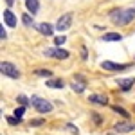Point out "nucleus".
<instances>
[{"instance_id":"f257e3e1","label":"nucleus","mask_w":135,"mask_h":135,"mask_svg":"<svg viewBox=\"0 0 135 135\" xmlns=\"http://www.w3.org/2000/svg\"><path fill=\"white\" fill-rule=\"evenodd\" d=\"M110 18L117 25H126L135 18V9H115L110 13Z\"/></svg>"},{"instance_id":"f03ea898","label":"nucleus","mask_w":135,"mask_h":135,"mask_svg":"<svg viewBox=\"0 0 135 135\" xmlns=\"http://www.w3.org/2000/svg\"><path fill=\"white\" fill-rule=\"evenodd\" d=\"M31 104L34 110H38L40 114H49V112H52V104L47 101V99H43V97H40V95H32L31 97Z\"/></svg>"},{"instance_id":"7ed1b4c3","label":"nucleus","mask_w":135,"mask_h":135,"mask_svg":"<svg viewBox=\"0 0 135 135\" xmlns=\"http://www.w3.org/2000/svg\"><path fill=\"white\" fill-rule=\"evenodd\" d=\"M0 70H2L4 76H7V78H11V79H18V78H20V70L9 61H2L0 63Z\"/></svg>"},{"instance_id":"20e7f679","label":"nucleus","mask_w":135,"mask_h":135,"mask_svg":"<svg viewBox=\"0 0 135 135\" xmlns=\"http://www.w3.org/2000/svg\"><path fill=\"white\" fill-rule=\"evenodd\" d=\"M70 25H72V13H67V15L60 16V20L56 23V29L60 32H65V31L70 29Z\"/></svg>"},{"instance_id":"39448f33","label":"nucleus","mask_w":135,"mask_h":135,"mask_svg":"<svg viewBox=\"0 0 135 135\" xmlns=\"http://www.w3.org/2000/svg\"><path fill=\"white\" fill-rule=\"evenodd\" d=\"M43 54H45V56H49V58H56V60H67V58H69V51H63V49H60V47L45 49Z\"/></svg>"},{"instance_id":"423d86ee","label":"nucleus","mask_w":135,"mask_h":135,"mask_svg":"<svg viewBox=\"0 0 135 135\" xmlns=\"http://www.w3.org/2000/svg\"><path fill=\"white\" fill-rule=\"evenodd\" d=\"M104 70H110V72H119V70H126L130 67V63H114V61H103L101 63Z\"/></svg>"},{"instance_id":"0eeeda50","label":"nucleus","mask_w":135,"mask_h":135,"mask_svg":"<svg viewBox=\"0 0 135 135\" xmlns=\"http://www.w3.org/2000/svg\"><path fill=\"white\" fill-rule=\"evenodd\" d=\"M114 130L117 132V133H128V132H133L135 130V123H132V121H123V123H117V124L114 126Z\"/></svg>"},{"instance_id":"6e6552de","label":"nucleus","mask_w":135,"mask_h":135,"mask_svg":"<svg viewBox=\"0 0 135 135\" xmlns=\"http://www.w3.org/2000/svg\"><path fill=\"white\" fill-rule=\"evenodd\" d=\"M54 29H56V27H52L51 23H38V25H36V31L40 32V34H43V36H52Z\"/></svg>"},{"instance_id":"1a4fd4ad","label":"nucleus","mask_w":135,"mask_h":135,"mask_svg":"<svg viewBox=\"0 0 135 135\" xmlns=\"http://www.w3.org/2000/svg\"><path fill=\"white\" fill-rule=\"evenodd\" d=\"M88 101L94 103V104H101V106H104V104H108V97H106V95H101V94H90Z\"/></svg>"},{"instance_id":"9d476101","label":"nucleus","mask_w":135,"mask_h":135,"mask_svg":"<svg viewBox=\"0 0 135 135\" xmlns=\"http://www.w3.org/2000/svg\"><path fill=\"white\" fill-rule=\"evenodd\" d=\"M4 22H6L7 27H16V16H15V13H11L9 9H6L4 11Z\"/></svg>"},{"instance_id":"9b49d317","label":"nucleus","mask_w":135,"mask_h":135,"mask_svg":"<svg viewBox=\"0 0 135 135\" xmlns=\"http://www.w3.org/2000/svg\"><path fill=\"white\" fill-rule=\"evenodd\" d=\"M117 85H119V88H121V90H130V88H132V86H133L135 85V78H126V79H119V81H117Z\"/></svg>"},{"instance_id":"f8f14e48","label":"nucleus","mask_w":135,"mask_h":135,"mask_svg":"<svg viewBox=\"0 0 135 135\" xmlns=\"http://www.w3.org/2000/svg\"><path fill=\"white\" fill-rule=\"evenodd\" d=\"M25 7H27V11L31 15H34V13H38V9H40V2L38 0H25Z\"/></svg>"},{"instance_id":"ddd939ff","label":"nucleus","mask_w":135,"mask_h":135,"mask_svg":"<svg viewBox=\"0 0 135 135\" xmlns=\"http://www.w3.org/2000/svg\"><path fill=\"white\" fill-rule=\"evenodd\" d=\"M121 40H123V34L119 32H108L103 36V42H121Z\"/></svg>"},{"instance_id":"4468645a","label":"nucleus","mask_w":135,"mask_h":135,"mask_svg":"<svg viewBox=\"0 0 135 135\" xmlns=\"http://www.w3.org/2000/svg\"><path fill=\"white\" fill-rule=\"evenodd\" d=\"M47 86L49 88H63L65 83H63V79H47Z\"/></svg>"},{"instance_id":"2eb2a0df","label":"nucleus","mask_w":135,"mask_h":135,"mask_svg":"<svg viewBox=\"0 0 135 135\" xmlns=\"http://www.w3.org/2000/svg\"><path fill=\"white\" fill-rule=\"evenodd\" d=\"M70 86H72L74 92H78V94H81V92H85V90H86V85H85V83H79V81H74Z\"/></svg>"},{"instance_id":"dca6fc26","label":"nucleus","mask_w":135,"mask_h":135,"mask_svg":"<svg viewBox=\"0 0 135 135\" xmlns=\"http://www.w3.org/2000/svg\"><path fill=\"white\" fill-rule=\"evenodd\" d=\"M36 76H42V78L52 79V72H51V70H47V69H38V70H36Z\"/></svg>"},{"instance_id":"f3484780","label":"nucleus","mask_w":135,"mask_h":135,"mask_svg":"<svg viewBox=\"0 0 135 135\" xmlns=\"http://www.w3.org/2000/svg\"><path fill=\"white\" fill-rule=\"evenodd\" d=\"M112 110H114V112H117L119 115H123L124 119H130V114L126 112L124 108H121V106H117V104H115V106H112Z\"/></svg>"},{"instance_id":"a211bd4d","label":"nucleus","mask_w":135,"mask_h":135,"mask_svg":"<svg viewBox=\"0 0 135 135\" xmlns=\"http://www.w3.org/2000/svg\"><path fill=\"white\" fill-rule=\"evenodd\" d=\"M22 22H23V25H27V27H32V18L29 13H25L23 16H22Z\"/></svg>"},{"instance_id":"6ab92c4d","label":"nucleus","mask_w":135,"mask_h":135,"mask_svg":"<svg viewBox=\"0 0 135 135\" xmlns=\"http://www.w3.org/2000/svg\"><path fill=\"white\" fill-rule=\"evenodd\" d=\"M23 112H25V106H18V108H16V110H15L13 114H15V117H16V119H22Z\"/></svg>"},{"instance_id":"aec40b11","label":"nucleus","mask_w":135,"mask_h":135,"mask_svg":"<svg viewBox=\"0 0 135 135\" xmlns=\"http://www.w3.org/2000/svg\"><path fill=\"white\" fill-rule=\"evenodd\" d=\"M65 42H67V38H65V36H56V38H54L56 47H60V45H61V43H65Z\"/></svg>"},{"instance_id":"412c9836","label":"nucleus","mask_w":135,"mask_h":135,"mask_svg":"<svg viewBox=\"0 0 135 135\" xmlns=\"http://www.w3.org/2000/svg\"><path fill=\"white\" fill-rule=\"evenodd\" d=\"M18 101H20L22 106H27V104L31 103V101H27V97H25V95H18Z\"/></svg>"},{"instance_id":"4be33fe9","label":"nucleus","mask_w":135,"mask_h":135,"mask_svg":"<svg viewBox=\"0 0 135 135\" xmlns=\"http://www.w3.org/2000/svg\"><path fill=\"white\" fill-rule=\"evenodd\" d=\"M7 123H9V124H20L22 119H16V117H7Z\"/></svg>"},{"instance_id":"5701e85b","label":"nucleus","mask_w":135,"mask_h":135,"mask_svg":"<svg viewBox=\"0 0 135 135\" xmlns=\"http://www.w3.org/2000/svg\"><path fill=\"white\" fill-rule=\"evenodd\" d=\"M0 38H2V42L7 38V32H6V29H4V23L0 25Z\"/></svg>"},{"instance_id":"b1692460","label":"nucleus","mask_w":135,"mask_h":135,"mask_svg":"<svg viewBox=\"0 0 135 135\" xmlns=\"http://www.w3.org/2000/svg\"><path fill=\"white\" fill-rule=\"evenodd\" d=\"M43 124V119H34V121H31V126H40Z\"/></svg>"},{"instance_id":"393cba45","label":"nucleus","mask_w":135,"mask_h":135,"mask_svg":"<svg viewBox=\"0 0 135 135\" xmlns=\"http://www.w3.org/2000/svg\"><path fill=\"white\" fill-rule=\"evenodd\" d=\"M67 128H69V130H70V132H72V133H78V128H74L72 124H69V126H67Z\"/></svg>"},{"instance_id":"a878e982","label":"nucleus","mask_w":135,"mask_h":135,"mask_svg":"<svg viewBox=\"0 0 135 135\" xmlns=\"http://www.w3.org/2000/svg\"><path fill=\"white\" fill-rule=\"evenodd\" d=\"M81 54H83V60H86V49H85V47L81 49Z\"/></svg>"},{"instance_id":"bb28decb","label":"nucleus","mask_w":135,"mask_h":135,"mask_svg":"<svg viewBox=\"0 0 135 135\" xmlns=\"http://www.w3.org/2000/svg\"><path fill=\"white\" fill-rule=\"evenodd\" d=\"M6 4H7V6H13V4H15V0H6Z\"/></svg>"},{"instance_id":"cd10ccee","label":"nucleus","mask_w":135,"mask_h":135,"mask_svg":"<svg viewBox=\"0 0 135 135\" xmlns=\"http://www.w3.org/2000/svg\"><path fill=\"white\" fill-rule=\"evenodd\" d=\"M108 135H117V133H108Z\"/></svg>"}]
</instances>
